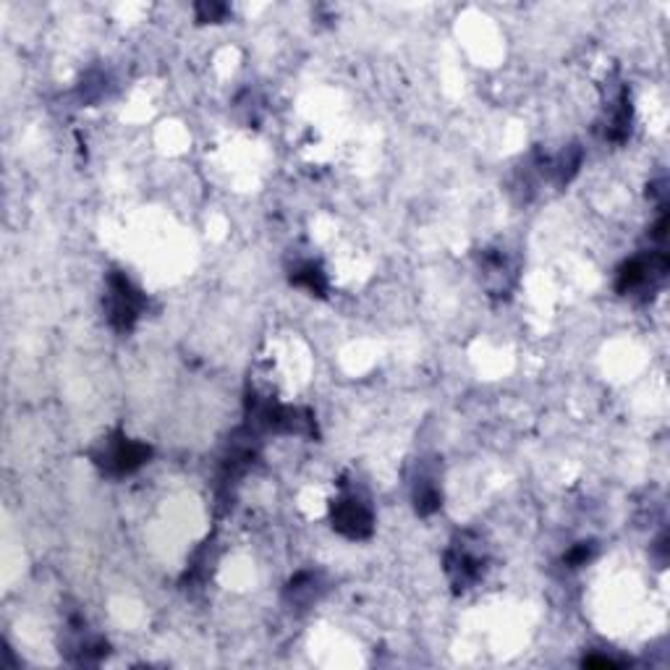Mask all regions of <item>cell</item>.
Here are the masks:
<instances>
[{
  "instance_id": "cell-1",
  "label": "cell",
  "mask_w": 670,
  "mask_h": 670,
  "mask_svg": "<svg viewBox=\"0 0 670 670\" xmlns=\"http://www.w3.org/2000/svg\"><path fill=\"white\" fill-rule=\"evenodd\" d=\"M335 524H338V529H343L346 534L359 537V534L369 532L372 516H369V511H367L359 500H343V503L338 506V513H335Z\"/></svg>"
}]
</instances>
